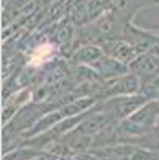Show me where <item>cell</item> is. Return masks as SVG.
<instances>
[{"label":"cell","instance_id":"obj_11","mask_svg":"<svg viewBox=\"0 0 159 160\" xmlns=\"http://www.w3.org/2000/svg\"><path fill=\"white\" fill-rule=\"evenodd\" d=\"M71 36H72V26H69L67 23H62V25L57 26V31H56V41L59 42L61 46L69 44V42H71Z\"/></svg>","mask_w":159,"mask_h":160},{"label":"cell","instance_id":"obj_3","mask_svg":"<svg viewBox=\"0 0 159 160\" xmlns=\"http://www.w3.org/2000/svg\"><path fill=\"white\" fill-rule=\"evenodd\" d=\"M125 39H126V42H130V44L133 46V49L136 51V54H141V52L146 54V52H149V49L159 41V36L156 33L143 31V30H140V28L126 23Z\"/></svg>","mask_w":159,"mask_h":160},{"label":"cell","instance_id":"obj_1","mask_svg":"<svg viewBox=\"0 0 159 160\" xmlns=\"http://www.w3.org/2000/svg\"><path fill=\"white\" fill-rule=\"evenodd\" d=\"M146 101H149V98L144 97L143 93H138V95L115 97V98L102 100L100 105H102L103 110L115 119V122H120V121H125L128 118H131Z\"/></svg>","mask_w":159,"mask_h":160},{"label":"cell","instance_id":"obj_9","mask_svg":"<svg viewBox=\"0 0 159 160\" xmlns=\"http://www.w3.org/2000/svg\"><path fill=\"white\" fill-rule=\"evenodd\" d=\"M53 51H54V46L51 44V42H45V44L38 46L33 51V54L30 57V65L38 67V65H41L43 62H46L49 57H51Z\"/></svg>","mask_w":159,"mask_h":160},{"label":"cell","instance_id":"obj_4","mask_svg":"<svg viewBox=\"0 0 159 160\" xmlns=\"http://www.w3.org/2000/svg\"><path fill=\"white\" fill-rule=\"evenodd\" d=\"M130 74L140 77V80H151L159 75V57L153 54H141L128 65Z\"/></svg>","mask_w":159,"mask_h":160},{"label":"cell","instance_id":"obj_12","mask_svg":"<svg viewBox=\"0 0 159 160\" xmlns=\"http://www.w3.org/2000/svg\"><path fill=\"white\" fill-rule=\"evenodd\" d=\"M149 54H153V56H156V57H159V41L156 42V44L149 49Z\"/></svg>","mask_w":159,"mask_h":160},{"label":"cell","instance_id":"obj_6","mask_svg":"<svg viewBox=\"0 0 159 160\" xmlns=\"http://www.w3.org/2000/svg\"><path fill=\"white\" fill-rule=\"evenodd\" d=\"M128 119L136 122V124H140L144 129H156L157 122H159V100L146 101V103Z\"/></svg>","mask_w":159,"mask_h":160},{"label":"cell","instance_id":"obj_14","mask_svg":"<svg viewBox=\"0 0 159 160\" xmlns=\"http://www.w3.org/2000/svg\"><path fill=\"white\" fill-rule=\"evenodd\" d=\"M87 160H93V158H92V157H89V158H87Z\"/></svg>","mask_w":159,"mask_h":160},{"label":"cell","instance_id":"obj_7","mask_svg":"<svg viewBox=\"0 0 159 160\" xmlns=\"http://www.w3.org/2000/svg\"><path fill=\"white\" fill-rule=\"evenodd\" d=\"M72 57H74L76 62H82L84 65H90L92 69H95L97 65L102 62L103 57H105V52L102 51V48H100V46L89 44V46L79 48Z\"/></svg>","mask_w":159,"mask_h":160},{"label":"cell","instance_id":"obj_2","mask_svg":"<svg viewBox=\"0 0 159 160\" xmlns=\"http://www.w3.org/2000/svg\"><path fill=\"white\" fill-rule=\"evenodd\" d=\"M112 124H115V119L103 110V106L100 105V101H98L95 106L90 108V110L84 114L81 124L77 126V131L85 134V136L93 137L95 134L102 132L103 129H107Z\"/></svg>","mask_w":159,"mask_h":160},{"label":"cell","instance_id":"obj_13","mask_svg":"<svg viewBox=\"0 0 159 160\" xmlns=\"http://www.w3.org/2000/svg\"><path fill=\"white\" fill-rule=\"evenodd\" d=\"M156 129H157V131H159V122H157V126H156Z\"/></svg>","mask_w":159,"mask_h":160},{"label":"cell","instance_id":"obj_5","mask_svg":"<svg viewBox=\"0 0 159 160\" xmlns=\"http://www.w3.org/2000/svg\"><path fill=\"white\" fill-rule=\"evenodd\" d=\"M100 48H102V51L105 52L107 57L115 59L125 65H130L138 57L133 46L126 41H107V42H102Z\"/></svg>","mask_w":159,"mask_h":160},{"label":"cell","instance_id":"obj_10","mask_svg":"<svg viewBox=\"0 0 159 160\" xmlns=\"http://www.w3.org/2000/svg\"><path fill=\"white\" fill-rule=\"evenodd\" d=\"M130 160H159V152L143 149V147H135Z\"/></svg>","mask_w":159,"mask_h":160},{"label":"cell","instance_id":"obj_8","mask_svg":"<svg viewBox=\"0 0 159 160\" xmlns=\"http://www.w3.org/2000/svg\"><path fill=\"white\" fill-rule=\"evenodd\" d=\"M43 155H45L43 150H38V149H33V147H28V145L21 144L15 150L5 154L3 160H38Z\"/></svg>","mask_w":159,"mask_h":160}]
</instances>
